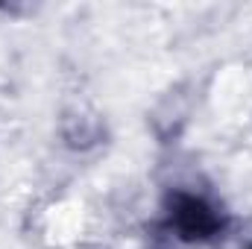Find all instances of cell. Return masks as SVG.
<instances>
[{
  "mask_svg": "<svg viewBox=\"0 0 252 249\" xmlns=\"http://www.w3.org/2000/svg\"><path fill=\"white\" fill-rule=\"evenodd\" d=\"M164 223L167 229L185 244H208L223 235L226 217L223 211L202 193L170 190L164 202Z\"/></svg>",
  "mask_w": 252,
  "mask_h": 249,
  "instance_id": "obj_1",
  "label": "cell"
},
{
  "mask_svg": "<svg viewBox=\"0 0 252 249\" xmlns=\"http://www.w3.org/2000/svg\"><path fill=\"white\" fill-rule=\"evenodd\" d=\"M250 249H252V247H250Z\"/></svg>",
  "mask_w": 252,
  "mask_h": 249,
  "instance_id": "obj_2",
  "label": "cell"
}]
</instances>
